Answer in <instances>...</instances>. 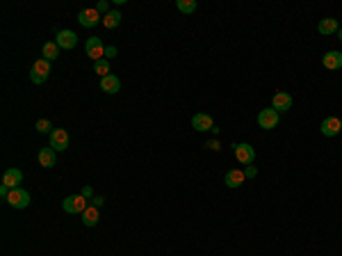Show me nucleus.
<instances>
[{
    "mask_svg": "<svg viewBox=\"0 0 342 256\" xmlns=\"http://www.w3.org/2000/svg\"><path fill=\"white\" fill-rule=\"evenodd\" d=\"M51 147L55 149V151H67L68 149V131L55 128V131L51 133Z\"/></svg>",
    "mask_w": 342,
    "mask_h": 256,
    "instance_id": "obj_11",
    "label": "nucleus"
},
{
    "mask_svg": "<svg viewBox=\"0 0 342 256\" xmlns=\"http://www.w3.org/2000/svg\"><path fill=\"white\" fill-rule=\"evenodd\" d=\"M37 131H39V133H53L55 128H53L51 119H39V121H37Z\"/></svg>",
    "mask_w": 342,
    "mask_h": 256,
    "instance_id": "obj_24",
    "label": "nucleus"
},
{
    "mask_svg": "<svg viewBox=\"0 0 342 256\" xmlns=\"http://www.w3.org/2000/svg\"><path fill=\"white\" fill-rule=\"evenodd\" d=\"M244 181H247V176H244V171L242 170H228L224 176V185L230 190H237L244 185Z\"/></svg>",
    "mask_w": 342,
    "mask_h": 256,
    "instance_id": "obj_10",
    "label": "nucleus"
},
{
    "mask_svg": "<svg viewBox=\"0 0 342 256\" xmlns=\"http://www.w3.org/2000/svg\"><path fill=\"white\" fill-rule=\"evenodd\" d=\"M320 131L324 137H336L342 131V121L338 117H324V121L320 124Z\"/></svg>",
    "mask_w": 342,
    "mask_h": 256,
    "instance_id": "obj_9",
    "label": "nucleus"
},
{
    "mask_svg": "<svg viewBox=\"0 0 342 256\" xmlns=\"http://www.w3.org/2000/svg\"><path fill=\"white\" fill-rule=\"evenodd\" d=\"M244 176H247V178H256V176H258V170H256L253 165L244 167Z\"/></svg>",
    "mask_w": 342,
    "mask_h": 256,
    "instance_id": "obj_26",
    "label": "nucleus"
},
{
    "mask_svg": "<svg viewBox=\"0 0 342 256\" xmlns=\"http://www.w3.org/2000/svg\"><path fill=\"white\" fill-rule=\"evenodd\" d=\"M23 181V171L16 170V167H9V170L2 174V185H7L9 190L18 188V183Z\"/></svg>",
    "mask_w": 342,
    "mask_h": 256,
    "instance_id": "obj_14",
    "label": "nucleus"
},
{
    "mask_svg": "<svg viewBox=\"0 0 342 256\" xmlns=\"http://www.w3.org/2000/svg\"><path fill=\"white\" fill-rule=\"evenodd\" d=\"M121 11H117V9H112L110 11V14H105V16H103V25H105L107 30H114V28H119V23H121Z\"/></svg>",
    "mask_w": 342,
    "mask_h": 256,
    "instance_id": "obj_21",
    "label": "nucleus"
},
{
    "mask_svg": "<svg viewBox=\"0 0 342 256\" xmlns=\"http://www.w3.org/2000/svg\"><path fill=\"white\" fill-rule=\"evenodd\" d=\"M80 194H82L84 199H89V201H91V199H94V190H91V188H89V185H84V188H82V190H80Z\"/></svg>",
    "mask_w": 342,
    "mask_h": 256,
    "instance_id": "obj_27",
    "label": "nucleus"
},
{
    "mask_svg": "<svg viewBox=\"0 0 342 256\" xmlns=\"http://www.w3.org/2000/svg\"><path fill=\"white\" fill-rule=\"evenodd\" d=\"M103 204H105V197H98V194H96L94 199H91V206H96V208H101Z\"/></svg>",
    "mask_w": 342,
    "mask_h": 256,
    "instance_id": "obj_29",
    "label": "nucleus"
},
{
    "mask_svg": "<svg viewBox=\"0 0 342 256\" xmlns=\"http://www.w3.org/2000/svg\"><path fill=\"white\" fill-rule=\"evenodd\" d=\"M101 220V208H96V206L89 204V208L82 213V224L84 227H96Z\"/></svg>",
    "mask_w": 342,
    "mask_h": 256,
    "instance_id": "obj_18",
    "label": "nucleus"
},
{
    "mask_svg": "<svg viewBox=\"0 0 342 256\" xmlns=\"http://www.w3.org/2000/svg\"><path fill=\"white\" fill-rule=\"evenodd\" d=\"M233 154H235L237 163L244 167L253 165V160H256V149L247 142H240V144H233Z\"/></svg>",
    "mask_w": 342,
    "mask_h": 256,
    "instance_id": "obj_3",
    "label": "nucleus"
},
{
    "mask_svg": "<svg viewBox=\"0 0 342 256\" xmlns=\"http://www.w3.org/2000/svg\"><path fill=\"white\" fill-rule=\"evenodd\" d=\"M322 64H324V69H329V71L342 69V53L340 51H329L324 57H322Z\"/></svg>",
    "mask_w": 342,
    "mask_h": 256,
    "instance_id": "obj_15",
    "label": "nucleus"
},
{
    "mask_svg": "<svg viewBox=\"0 0 342 256\" xmlns=\"http://www.w3.org/2000/svg\"><path fill=\"white\" fill-rule=\"evenodd\" d=\"M336 34H338V39H340V41H342V28H340V30H338V32H336Z\"/></svg>",
    "mask_w": 342,
    "mask_h": 256,
    "instance_id": "obj_32",
    "label": "nucleus"
},
{
    "mask_svg": "<svg viewBox=\"0 0 342 256\" xmlns=\"http://www.w3.org/2000/svg\"><path fill=\"white\" fill-rule=\"evenodd\" d=\"M0 197H2V199L9 197V188H7V185H0Z\"/></svg>",
    "mask_w": 342,
    "mask_h": 256,
    "instance_id": "obj_31",
    "label": "nucleus"
},
{
    "mask_svg": "<svg viewBox=\"0 0 342 256\" xmlns=\"http://www.w3.org/2000/svg\"><path fill=\"white\" fill-rule=\"evenodd\" d=\"M96 11H98V14H110V2H107V0H98Z\"/></svg>",
    "mask_w": 342,
    "mask_h": 256,
    "instance_id": "obj_25",
    "label": "nucleus"
},
{
    "mask_svg": "<svg viewBox=\"0 0 342 256\" xmlns=\"http://www.w3.org/2000/svg\"><path fill=\"white\" fill-rule=\"evenodd\" d=\"M101 21H103V16L96 11V7H87V9H82L78 14V23L82 28H94V25H98Z\"/></svg>",
    "mask_w": 342,
    "mask_h": 256,
    "instance_id": "obj_7",
    "label": "nucleus"
},
{
    "mask_svg": "<svg viewBox=\"0 0 342 256\" xmlns=\"http://www.w3.org/2000/svg\"><path fill=\"white\" fill-rule=\"evenodd\" d=\"M340 121H342V119H340Z\"/></svg>",
    "mask_w": 342,
    "mask_h": 256,
    "instance_id": "obj_33",
    "label": "nucleus"
},
{
    "mask_svg": "<svg viewBox=\"0 0 342 256\" xmlns=\"http://www.w3.org/2000/svg\"><path fill=\"white\" fill-rule=\"evenodd\" d=\"M192 128L199 131V133L212 131V128H214V119L207 112H197L194 117H192Z\"/></svg>",
    "mask_w": 342,
    "mask_h": 256,
    "instance_id": "obj_8",
    "label": "nucleus"
},
{
    "mask_svg": "<svg viewBox=\"0 0 342 256\" xmlns=\"http://www.w3.org/2000/svg\"><path fill=\"white\" fill-rule=\"evenodd\" d=\"M117 55V48H114V46H105V60L107 57H114Z\"/></svg>",
    "mask_w": 342,
    "mask_h": 256,
    "instance_id": "obj_30",
    "label": "nucleus"
},
{
    "mask_svg": "<svg viewBox=\"0 0 342 256\" xmlns=\"http://www.w3.org/2000/svg\"><path fill=\"white\" fill-rule=\"evenodd\" d=\"M94 71L101 76V78L110 76V62H107V60H98V62H94Z\"/></svg>",
    "mask_w": 342,
    "mask_h": 256,
    "instance_id": "obj_23",
    "label": "nucleus"
},
{
    "mask_svg": "<svg viewBox=\"0 0 342 256\" xmlns=\"http://www.w3.org/2000/svg\"><path fill=\"white\" fill-rule=\"evenodd\" d=\"M101 89L105 91V94H117V91H121V80H119V76L110 74V76H105V78H101Z\"/></svg>",
    "mask_w": 342,
    "mask_h": 256,
    "instance_id": "obj_16",
    "label": "nucleus"
},
{
    "mask_svg": "<svg viewBox=\"0 0 342 256\" xmlns=\"http://www.w3.org/2000/svg\"><path fill=\"white\" fill-rule=\"evenodd\" d=\"M84 53H87V57H89V60H94V62H98V60H105V46H103V41L98 39V37H89V39H87Z\"/></svg>",
    "mask_w": 342,
    "mask_h": 256,
    "instance_id": "obj_5",
    "label": "nucleus"
},
{
    "mask_svg": "<svg viewBox=\"0 0 342 256\" xmlns=\"http://www.w3.org/2000/svg\"><path fill=\"white\" fill-rule=\"evenodd\" d=\"M5 201L11 206V208H28L30 201H32V197H30L28 190L14 188V190H9V197H7Z\"/></svg>",
    "mask_w": 342,
    "mask_h": 256,
    "instance_id": "obj_4",
    "label": "nucleus"
},
{
    "mask_svg": "<svg viewBox=\"0 0 342 256\" xmlns=\"http://www.w3.org/2000/svg\"><path fill=\"white\" fill-rule=\"evenodd\" d=\"M55 44L60 46V48H75V44H78V34L73 32V30H60L55 37Z\"/></svg>",
    "mask_w": 342,
    "mask_h": 256,
    "instance_id": "obj_12",
    "label": "nucleus"
},
{
    "mask_svg": "<svg viewBox=\"0 0 342 256\" xmlns=\"http://www.w3.org/2000/svg\"><path fill=\"white\" fill-rule=\"evenodd\" d=\"M41 55H44L48 62H55L57 57H60V46H57L55 41H46L44 48H41Z\"/></svg>",
    "mask_w": 342,
    "mask_h": 256,
    "instance_id": "obj_20",
    "label": "nucleus"
},
{
    "mask_svg": "<svg viewBox=\"0 0 342 256\" xmlns=\"http://www.w3.org/2000/svg\"><path fill=\"white\" fill-rule=\"evenodd\" d=\"M278 119L280 114L276 112L274 108H265L258 112V126L260 128H265V131H272V128H276L278 126Z\"/></svg>",
    "mask_w": 342,
    "mask_h": 256,
    "instance_id": "obj_6",
    "label": "nucleus"
},
{
    "mask_svg": "<svg viewBox=\"0 0 342 256\" xmlns=\"http://www.w3.org/2000/svg\"><path fill=\"white\" fill-rule=\"evenodd\" d=\"M51 64L46 57H39V60H34L32 67H30V80H32L34 85H41V83H46L48 80V76H51Z\"/></svg>",
    "mask_w": 342,
    "mask_h": 256,
    "instance_id": "obj_1",
    "label": "nucleus"
},
{
    "mask_svg": "<svg viewBox=\"0 0 342 256\" xmlns=\"http://www.w3.org/2000/svg\"><path fill=\"white\" fill-rule=\"evenodd\" d=\"M272 108L276 110V112H287V110L292 108V96L287 94V91H276L274 98H272Z\"/></svg>",
    "mask_w": 342,
    "mask_h": 256,
    "instance_id": "obj_13",
    "label": "nucleus"
},
{
    "mask_svg": "<svg viewBox=\"0 0 342 256\" xmlns=\"http://www.w3.org/2000/svg\"><path fill=\"white\" fill-rule=\"evenodd\" d=\"M176 7H178V11H183V14H192V11H197V0H176Z\"/></svg>",
    "mask_w": 342,
    "mask_h": 256,
    "instance_id": "obj_22",
    "label": "nucleus"
},
{
    "mask_svg": "<svg viewBox=\"0 0 342 256\" xmlns=\"http://www.w3.org/2000/svg\"><path fill=\"white\" fill-rule=\"evenodd\" d=\"M57 151L53 147H44L39 151V165L41 167H46V170H51V167H55V163H57Z\"/></svg>",
    "mask_w": 342,
    "mask_h": 256,
    "instance_id": "obj_17",
    "label": "nucleus"
},
{
    "mask_svg": "<svg viewBox=\"0 0 342 256\" xmlns=\"http://www.w3.org/2000/svg\"><path fill=\"white\" fill-rule=\"evenodd\" d=\"M338 30H340V25H338V18H322L320 25H317V32L320 34H336Z\"/></svg>",
    "mask_w": 342,
    "mask_h": 256,
    "instance_id": "obj_19",
    "label": "nucleus"
},
{
    "mask_svg": "<svg viewBox=\"0 0 342 256\" xmlns=\"http://www.w3.org/2000/svg\"><path fill=\"white\" fill-rule=\"evenodd\" d=\"M62 208H64V213H68V215H73V213H80V215H82V213L89 208V199H84L80 192L78 194H71V197L64 199Z\"/></svg>",
    "mask_w": 342,
    "mask_h": 256,
    "instance_id": "obj_2",
    "label": "nucleus"
},
{
    "mask_svg": "<svg viewBox=\"0 0 342 256\" xmlns=\"http://www.w3.org/2000/svg\"><path fill=\"white\" fill-rule=\"evenodd\" d=\"M205 149H212V151H219V149H221V144H219V140H207V142H205Z\"/></svg>",
    "mask_w": 342,
    "mask_h": 256,
    "instance_id": "obj_28",
    "label": "nucleus"
}]
</instances>
